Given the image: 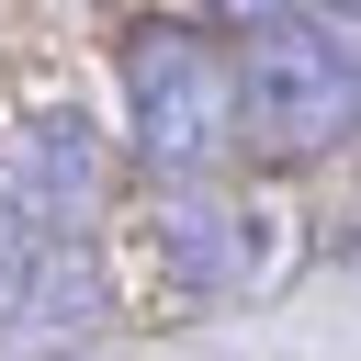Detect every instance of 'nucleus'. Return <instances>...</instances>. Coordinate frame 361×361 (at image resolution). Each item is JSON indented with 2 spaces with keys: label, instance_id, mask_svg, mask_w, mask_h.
I'll return each instance as SVG.
<instances>
[{
  "label": "nucleus",
  "instance_id": "obj_3",
  "mask_svg": "<svg viewBox=\"0 0 361 361\" xmlns=\"http://www.w3.org/2000/svg\"><path fill=\"white\" fill-rule=\"evenodd\" d=\"M23 203H45V214H90L102 203V158H90L79 113H34L23 124Z\"/></svg>",
  "mask_w": 361,
  "mask_h": 361
},
{
  "label": "nucleus",
  "instance_id": "obj_6",
  "mask_svg": "<svg viewBox=\"0 0 361 361\" xmlns=\"http://www.w3.org/2000/svg\"><path fill=\"white\" fill-rule=\"evenodd\" d=\"M316 11H338V23H361V0H316Z\"/></svg>",
  "mask_w": 361,
  "mask_h": 361
},
{
  "label": "nucleus",
  "instance_id": "obj_5",
  "mask_svg": "<svg viewBox=\"0 0 361 361\" xmlns=\"http://www.w3.org/2000/svg\"><path fill=\"white\" fill-rule=\"evenodd\" d=\"M203 11H226V23H271L282 0H203Z\"/></svg>",
  "mask_w": 361,
  "mask_h": 361
},
{
  "label": "nucleus",
  "instance_id": "obj_2",
  "mask_svg": "<svg viewBox=\"0 0 361 361\" xmlns=\"http://www.w3.org/2000/svg\"><path fill=\"white\" fill-rule=\"evenodd\" d=\"M237 135V56L192 23H135L124 34V147L158 180H203Z\"/></svg>",
  "mask_w": 361,
  "mask_h": 361
},
{
  "label": "nucleus",
  "instance_id": "obj_4",
  "mask_svg": "<svg viewBox=\"0 0 361 361\" xmlns=\"http://www.w3.org/2000/svg\"><path fill=\"white\" fill-rule=\"evenodd\" d=\"M34 293V203L23 192H0V316Z\"/></svg>",
  "mask_w": 361,
  "mask_h": 361
},
{
  "label": "nucleus",
  "instance_id": "obj_1",
  "mask_svg": "<svg viewBox=\"0 0 361 361\" xmlns=\"http://www.w3.org/2000/svg\"><path fill=\"white\" fill-rule=\"evenodd\" d=\"M237 135L259 158H327L361 135V45L338 23H248L237 45Z\"/></svg>",
  "mask_w": 361,
  "mask_h": 361
}]
</instances>
